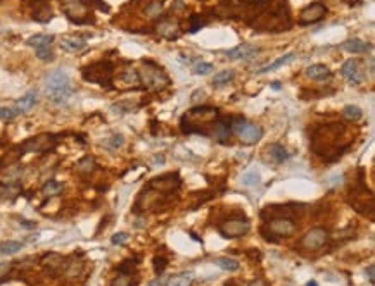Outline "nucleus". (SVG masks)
I'll use <instances>...</instances> for the list:
<instances>
[{"label": "nucleus", "instance_id": "obj_1", "mask_svg": "<svg viewBox=\"0 0 375 286\" xmlns=\"http://www.w3.org/2000/svg\"><path fill=\"white\" fill-rule=\"evenodd\" d=\"M45 93L54 106H64L75 93L69 74L64 69H55L45 78Z\"/></svg>", "mask_w": 375, "mask_h": 286}, {"label": "nucleus", "instance_id": "obj_2", "mask_svg": "<svg viewBox=\"0 0 375 286\" xmlns=\"http://www.w3.org/2000/svg\"><path fill=\"white\" fill-rule=\"evenodd\" d=\"M251 26L258 31H268V33H277V31H285L292 26L290 23V14L289 9L285 7V3H280L277 7L270 5L256 17L254 23H251Z\"/></svg>", "mask_w": 375, "mask_h": 286}, {"label": "nucleus", "instance_id": "obj_3", "mask_svg": "<svg viewBox=\"0 0 375 286\" xmlns=\"http://www.w3.org/2000/svg\"><path fill=\"white\" fill-rule=\"evenodd\" d=\"M139 76L140 85H143L149 90H163L171 83L166 71L157 62L150 61V59H143L142 61V71L139 72Z\"/></svg>", "mask_w": 375, "mask_h": 286}, {"label": "nucleus", "instance_id": "obj_4", "mask_svg": "<svg viewBox=\"0 0 375 286\" xmlns=\"http://www.w3.org/2000/svg\"><path fill=\"white\" fill-rule=\"evenodd\" d=\"M113 72L114 66L109 61H97L82 69V78L89 83H95L104 88H113Z\"/></svg>", "mask_w": 375, "mask_h": 286}, {"label": "nucleus", "instance_id": "obj_5", "mask_svg": "<svg viewBox=\"0 0 375 286\" xmlns=\"http://www.w3.org/2000/svg\"><path fill=\"white\" fill-rule=\"evenodd\" d=\"M296 222L289 217H275L270 219L265 224V228L261 229L263 236L268 242H277L279 238H289L296 233Z\"/></svg>", "mask_w": 375, "mask_h": 286}, {"label": "nucleus", "instance_id": "obj_6", "mask_svg": "<svg viewBox=\"0 0 375 286\" xmlns=\"http://www.w3.org/2000/svg\"><path fill=\"white\" fill-rule=\"evenodd\" d=\"M232 131L239 137V140L244 145H254L263 138V130L258 124H252L249 121H246L244 117H234L230 121Z\"/></svg>", "mask_w": 375, "mask_h": 286}, {"label": "nucleus", "instance_id": "obj_7", "mask_svg": "<svg viewBox=\"0 0 375 286\" xmlns=\"http://www.w3.org/2000/svg\"><path fill=\"white\" fill-rule=\"evenodd\" d=\"M249 229H251V222L247 221V217H244V215H240V217H230L218 226V233L227 240L240 238V236L247 235Z\"/></svg>", "mask_w": 375, "mask_h": 286}, {"label": "nucleus", "instance_id": "obj_8", "mask_svg": "<svg viewBox=\"0 0 375 286\" xmlns=\"http://www.w3.org/2000/svg\"><path fill=\"white\" fill-rule=\"evenodd\" d=\"M90 7L82 0H71L68 5H64V14L73 24H94L95 17L89 12Z\"/></svg>", "mask_w": 375, "mask_h": 286}, {"label": "nucleus", "instance_id": "obj_9", "mask_svg": "<svg viewBox=\"0 0 375 286\" xmlns=\"http://www.w3.org/2000/svg\"><path fill=\"white\" fill-rule=\"evenodd\" d=\"M55 145V137L54 135H37V137L30 138V140H24L19 145L21 153H28V152H45V150L52 148Z\"/></svg>", "mask_w": 375, "mask_h": 286}, {"label": "nucleus", "instance_id": "obj_10", "mask_svg": "<svg viewBox=\"0 0 375 286\" xmlns=\"http://www.w3.org/2000/svg\"><path fill=\"white\" fill-rule=\"evenodd\" d=\"M156 33L159 36L166 38V40H177L182 33V28H180V21L177 17H157V23L154 26Z\"/></svg>", "mask_w": 375, "mask_h": 286}, {"label": "nucleus", "instance_id": "obj_11", "mask_svg": "<svg viewBox=\"0 0 375 286\" xmlns=\"http://www.w3.org/2000/svg\"><path fill=\"white\" fill-rule=\"evenodd\" d=\"M328 242V231L325 228H313L301 238V247L306 249L308 252L320 250L325 243Z\"/></svg>", "mask_w": 375, "mask_h": 286}, {"label": "nucleus", "instance_id": "obj_12", "mask_svg": "<svg viewBox=\"0 0 375 286\" xmlns=\"http://www.w3.org/2000/svg\"><path fill=\"white\" fill-rule=\"evenodd\" d=\"M150 190L161 191V193H173L180 188V176L178 173H171V174H164V176L154 178L149 183Z\"/></svg>", "mask_w": 375, "mask_h": 286}, {"label": "nucleus", "instance_id": "obj_13", "mask_svg": "<svg viewBox=\"0 0 375 286\" xmlns=\"http://www.w3.org/2000/svg\"><path fill=\"white\" fill-rule=\"evenodd\" d=\"M327 14V7L320 2H315V3H310L306 5L299 14V24L301 26H308V24H313V23H318L322 21Z\"/></svg>", "mask_w": 375, "mask_h": 286}, {"label": "nucleus", "instance_id": "obj_14", "mask_svg": "<svg viewBox=\"0 0 375 286\" xmlns=\"http://www.w3.org/2000/svg\"><path fill=\"white\" fill-rule=\"evenodd\" d=\"M341 72L351 85H362L363 79H365L358 59H349V61H346L344 64H342Z\"/></svg>", "mask_w": 375, "mask_h": 286}, {"label": "nucleus", "instance_id": "obj_15", "mask_svg": "<svg viewBox=\"0 0 375 286\" xmlns=\"http://www.w3.org/2000/svg\"><path fill=\"white\" fill-rule=\"evenodd\" d=\"M28 5L31 7V17L37 23H48L54 17V12L50 9V3L47 0H30Z\"/></svg>", "mask_w": 375, "mask_h": 286}, {"label": "nucleus", "instance_id": "obj_16", "mask_svg": "<svg viewBox=\"0 0 375 286\" xmlns=\"http://www.w3.org/2000/svg\"><path fill=\"white\" fill-rule=\"evenodd\" d=\"M211 137L215 138L216 142L223 143V145H227L230 140V135H232V126H230V121L227 119H218L216 117L215 121H213L211 124Z\"/></svg>", "mask_w": 375, "mask_h": 286}, {"label": "nucleus", "instance_id": "obj_17", "mask_svg": "<svg viewBox=\"0 0 375 286\" xmlns=\"http://www.w3.org/2000/svg\"><path fill=\"white\" fill-rule=\"evenodd\" d=\"M59 45L64 52H69V54H78V52L85 50L87 48V40L83 36H76V35H68V36H62L59 40Z\"/></svg>", "mask_w": 375, "mask_h": 286}, {"label": "nucleus", "instance_id": "obj_18", "mask_svg": "<svg viewBox=\"0 0 375 286\" xmlns=\"http://www.w3.org/2000/svg\"><path fill=\"white\" fill-rule=\"evenodd\" d=\"M258 52L259 48L252 47L249 43H242V45H237V47L230 48V50H227V57L234 59V61H247V59L254 57Z\"/></svg>", "mask_w": 375, "mask_h": 286}, {"label": "nucleus", "instance_id": "obj_19", "mask_svg": "<svg viewBox=\"0 0 375 286\" xmlns=\"http://www.w3.org/2000/svg\"><path fill=\"white\" fill-rule=\"evenodd\" d=\"M37 102H38L37 90H30V92L24 93L21 99L16 100V104H14V109L17 110V114H26V112H30V110L33 109L35 106H37Z\"/></svg>", "mask_w": 375, "mask_h": 286}, {"label": "nucleus", "instance_id": "obj_20", "mask_svg": "<svg viewBox=\"0 0 375 286\" xmlns=\"http://www.w3.org/2000/svg\"><path fill=\"white\" fill-rule=\"evenodd\" d=\"M341 48L349 52V54H369L372 50V45L365 40H360V38H349L341 45Z\"/></svg>", "mask_w": 375, "mask_h": 286}, {"label": "nucleus", "instance_id": "obj_21", "mask_svg": "<svg viewBox=\"0 0 375 286\" xmlns=\"http://www.w3.org/2000/svg\"><path fill=\"white\" fill-rule=\"evenodd\" d=\"M306 76L313 81H325V79L330 78L332 72L325 64H313L306 69Z\"/></svg>", "mask_w": 375, "mask_h": 286}, {"label": "nucleus", "instance_id": "obj_22", "mask_svg": "<svg viewBox=\"0 0 375 286\" xmlns=\"http://www.w3.org/2000/svg\"><path fill=\"white\" fill-rule=\"evenodd\" d=\"M54 40H55V36L54 35H47V33H37V35H33V36H30L26 40V45L28 47H31V48H42V47H48V45H52L54 43Z\"/></svg>", "mask_w": 375, "mask_h": 286}, {"label": "nucleus", "instance_id": "obj_23", "mask_svg": "<svg viewBox=\"0 0 375 286\" xmlns=\"http://www.w3.org/2000/svg\"><path fill=\"white\" fill-rule=\"evenodd\" d=\"M192 285H194V274L190 271L178 273L166 281V286H192Z\"/></svg>", "mask_w": 375, "mask_h": 286}, {"label": "nucleus", "instance_id": "obj_24", "mask_svg": "<svg viewBox=\"0 0 375 286\" xmlns=\"http://www.w3.org/2000/svg\"><path fill=\"white\" fill-rule=\"evenodd\" d=\"M294 57H296V54H292V52H289V54L282 55V57H279V59H277V61H273L272 64H268V66H265V68L258 69V71H256V74H265V72L275 71V69H279V68H282V66L289 64V62L292 61Z\"/></svg>", "mask_w": 375, "mask_h": 286}, {"label": "nucleus", "instance_id": "obj_25", "mask_svg": "<svg viewBox=\"0 0 375 286\" xmlns=\"http://www.w3.org/2000/svg\"><path fill=\"white\" fill-rule=\"evenodd\" d=\"M120 81L125 83L126 86L139 88V86H140V76H139V72H137L135 69L132 68V66H128V68H126L125 71L120 74Z\"/></svg>", "mask_w": 375, "mask_h": 286}, {"label": "nucleus", "instance_id": "obj_26", "mask_svg": "<svg viewBox=\"0 0 375 286\" xmlns=\"http://www.w3.org/2000/svg\"><path fill=\"white\" fill-rule=\"evenodd\" d=\"M97 167V162L94 159V155H85L76 162V171L80 174H92Z\"/></svg>", "mask_w": 375, "mask_h": 286}, {"label": "nucleus", "instance_id": "obj_27", "mask_svg": "<svg viewBox=\"0 0 375 286\" xmlns=\"http://www.w3.org/2000/svg\"><path fill=\"white\" fill-rule=\"evenodd\" d=\"M268 153L275 162H285L290 157L289 152H287V150L283 148V145H280V143H272V145L268 146Z\"/></svg>", "mask_w": 375, "mask_h": 286}, {"label": "nucleus", "instance_id": "obj_28", "mask_svg": "<svg viewBox=\"0 0 375 286\" xmlns=\"http://www.w3.org/2000/svg\"><path fill=\"white\" fill-rule=\"evenodd\" d=\"M62 190H64V184H62L61 181H55V179L45 181L44 186H42V193H44L45 197H55V195L62 193Z\"/></svg>", "mask_w": 375, "mask_h": 286}, {"label": "nucleus", "instance_id": "obj_29", "mask_svg": "<svg viewBox=\"0 0 375 286\" xmlns=\"http://www.w3.org/2000/svg\"><path fill=\"white\" fill-rule=\"evenodd\" d=\"M213 262H215L218 267H222L223 271H229V273H235V271H239V267H240L239 260L230 259V257H216Z\"/></svg>", "mask_w": 375, "mask_h": 286}, {"label": "nucleus", "instance_id": "obj_30", "mask_svg": "<svg viewBox=\"0 0 375 286\" xmlns=\"http://www.w3.org/2000/svg\"><path fill=\"white\" fill-rule=\"evenodd\" d=\"M21 191V184L19 183H3L0 184V200L2 198H14L17 197V193Z\"/></svg>", "mask_w": 375, "mask_h": 286}, {"label": "nucleus", "instance_id": "obj_31", "mask_svg": "<svg viewBox=\"0 0 375 286\" xmlns=\"http://www.w3.org/2000/svg\"><path fill=\"white\" fill-rule=\"evenodd\" d=\"M342 117L346 121H351V123H356L363 117V110L360 109L358 106H346L342 109Z\"/></svg>", "mask_w": 375, "mask_h": 286}, {"label": "nucleus", "instance_id": "obj_32", "mask_svg": "<svg viewBox=\"0 0 375 286\" xmlns=\"http://www.w3.org/2000/svg\"><path fill=\"white\" fill-rule=\"evenodd\" d=\"M21 249H23V243L14 242V240H5V242L0 243V253L2 255H12V253L19 252Z\"/></svg>", "mask_w": 375, "mask_h": 286}, {"label": "nucleus", "instance_id": "obj_33", "mask_svg": "<svg viewBox=\"0 0 375 286\" xmlns=\"http://www.w3.org/2000/svg\"><path fill=\"white\" fill-rule=\"evenodd\" d=\"M234 78H235V72H234L232 69H225V71L215 74V78H213V85H215V86L229 85V83L232 81Z\"/></svg>", "mask_w": 375, "mask_h": 286}, {"label": "nucleus", "instance_id": "obj_34", "mask_svg": "<svg viewBox=\"0 0 375 286\" xmlns=\"http://www.w3.org/2000/svg\"><path fill=\"white\" fill-rule=\"evenodd\" d=\"M163 2L164 0H150L145 5V14L149 17H159V14L163 12Z\"/></svg>", "mask_w": 375, "mask_h": 286}, {"label": "nucleus", "instance_id": "obj_35", "mask_svg": "<svg viewBox=\"0 0 375 286\" xmlns=\"http://www.w3.org/2000/svg\"><path fill=\"white\" fill-rule=\"evenodd\" d=\"M123 143H125V138H123V135H113V137L109 138V140H106L102 143L106 148H109V150H118V148H121L123 146Z\"/></svg>", "mask_w": 375, "mask_h": 286}, {"label": "nucleus", "instance_id": "obj_36", "mask_svg": "<svg viewBox=\"0 0 375 286\" xmlns=\"http://www.w3.org/2000/svg\"><path fill=\"white\" fill-rule=\"evenodd\" d=\"M202 17L197 16V14H192L190 19H188V28H187V33H195V31H199L202 26L206 24V21H201Z\"/></svg>", "mask_w": 375, "mask_h": 286}, {"label": "nucleus", "instance_id": "obj_37", "mask_svg": "<svg viewBox=\"0 0 375 286\" xmlns=\"http://www.w3.org/2000/svg\"><path fill=\"white\" fill-rule=\"evenodd\" d=\"M35 54H37V57L40 59V61H44V62H52V61H54V50H52L50 45H48V47L37 48V50H35Z\"/></svg>", "mask_w": 375, "mask_h": 286}, {"label": "nucleus", "instance_id": "obj_38", "mask_svg": "<svg viewBox=\"0 0 375 286\" xmlns=\"http://www.w3.org/2000/svg\"><path fill=\"white\" fill-rule=\"evenodd\" d=\"M213 71V64H209V62H197V64L192 68V72H194L195 76H204V74H209V72Z\"/></svg>", "mask_w": 375, "mask_h": 286}, {"label": "nucleus", "instance_id": "obj_39", "mask_svg": "<svg viewBox=\"0 0 375 286\" xmlns=\"http://www.w3.org/2000/svg\"><path fill=\"white\" fill-rule=\"evenodd\" d=\"M111 286H132V274L118 273V276L111 281Z\"/></svg>", "mask_w": 375, "mask_h": 286}, {"label": "nucleus", "instance_id": "obj_40", "mask_svg": "<svg viewBox=\"0 0 375 286\" xmlns=\"http://www.w3.org/2000/svg\"><path fill=\"white\" fill-rule=\"evenodd\" d=\"M152 266H154V273H156L157 276H161V274L164 273V269H166V266H168V259L166 257H163V255L154 257Z\"/></svg>", "mask_w": 375, "mask_h": 286}, {"label": "nucleus", "instance_id": "obj_41", "mask_svg": "<svg viewBox=\"0 0 375 286\" xmlns=\"http://www.w3.org/2000/svg\"><path fill=\"white\" fill-rule=\"evenodd\" d=\"M17 117V110L12 107H0V121H12Z\"/></svg>", "mask_w": 375, "mask_h": 286}, {"label": "nucleus", "instance_id": "obj_42", "mask_svg": "<svg viewBox=\"0 0 375 286\" xmlns=\"http://www.w3.org/2000/svg\"><path fill=\"white\" fill-rule=\"evenodd\" d=\"M242 183L246 186H254V184L259 183V174L256 171H249V173H246L242 176Z\"/></svg>", "mask_w": 375, "mask_h": 286}, {"label": "nucleus", "instance_id": "obj_43", "mask_svg": "<svg viewBox=\"0 0 375 286\" xmlns=\"http://www.w3.org/2000/svg\"><path fill=\"white\" fill-rule=\"evenodd\" d=\"M128 233H125V231H120V233H114L113 236H111V243L113 245H125L126 242H128Z\"/></svg>", "mask_w": 375, "mask_h": 286}, {"label": "nucleus", "instance_id": "obj_44", "mask_svg": "<svg viewBox=\"0 0 375 286\" xmlns=\"http://www.w3.org/2000/svg\"><path fill=\"white\" fill-rule=\"evenodd\" d=\"M16 152H17V155L14 157V159H3V160H0V166H9V164L16 162V160H17V157H21V155H23V153H21V150H19V146H16ZM5 157H12V153H7Z\"/></svg>", "mask_w": 375, "mask_h": 286}, {"label": "nucleus", "instance_id": "obj_45", "mask_svg": "<svg viewBox=\"0 0 375 286\" xmlns=\"http://www.w3.org/2000/svg\"><path fill=\"white\" fill-rule=\"evenodd\" d=\"M367 276H369V283L375 285V266L367 267Z\"/></svg>", "mask_w": 375, "mask_h": 286}, {"label": "nucleus", "instance_id": "obj_46", "mask_svg": "<svg viewBox=\"0 0 375 286\" xmlns=\"http://www.w3.org/2000/svg\"><path fill=\"white\" fill-rule=\"evenodd\" d=\"M10 271V264L7 262H0V280H2L3 276H5L7 273Z\"/></svg>", "mask_w": 375, "mask_h": 286}, {"label": "nucleus", "instance_id": "obj_47", "mask_svg": "<svg viewBox=\"0 0 375 286\" xmlns=\"http://www.w3.org/2000/svg\"><path fill=\"white\" fill-rule=\"evenodd\" d=\"M147 286H164V281H163V278H156V280H152V281H149V285Z\"/></svg>", "mask_w": 375, "mask_h": 286}, {"label": "nucleus", "instance_id": "obj_48", "mask_svg": "<svg viewBox=\"0 0 375 286\" xmlns=\"http://www.w3.org/2000/svg\"><path fill=\"white\" fill-rule=\"evenodd\" d=\"M21 224H24L23 228H26V229H33L35 226H37V224H35L33 221H21Z\"/></svg>", "mask_w": 375, "mask_h": 286}, {"label": "nucleus", "instance_id": "obj_49", "mask_svg": "<svg viewBox=\"0 0 375 286\" xmlns=\"http://www.w3.org/2000/svg\"><path fill=\"white\" fill-rule=\"evenodd\" d=\"M247 286H265V283H263L261 280H254V281H251Z\"/></svg>", "mask_w": 375, "mask_h": 286}, {"label": "nucleus", "instance_id": "obj_50", "mask_svg": "<svg viewBox=\"0 0 375 286\" xmlns=\"http://www.w3.org/2000/svg\"><path fill=\"white\" fill-rule=\"evenodd\" d=\"M272 88H273V90H280V83H279V81H273V83H272Z\"/></svg>", "mask_w": 375, "mask_h": 286}, {"label": "nucleus", "instance_id": "obj_51", "mask_svg": "<svg viewBox=\"0 0 375 286\" xmlns=\"http://www.w3.org/2000/svg\"><path fill=\"white\" fill-rule=\"evenodd\" d=\"M306 286H318V285H317V281H315V280H311V281H308Z\"/></svg>", "mask_w": 375, "mask_h": 286}, {"label": "nucleus", "instance_id": "obj_52", "mask_svg": "<svg viewBox=\"0 0 375 286\" xmlns=\"http://www.w3.org/2000/svg\"><path fill=\"white\" fill-rule=\"evenodd\" d=\"M225 286H237V283H235V280H232V281H229Z\"/></svg>", "mask_w": 375, "mask_h": 286}]
</instances>
